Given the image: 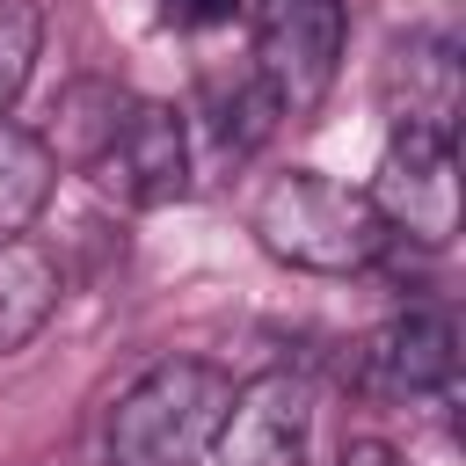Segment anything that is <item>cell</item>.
<instances>
[{"label":"cell","instance_id":"obj_10","mask_svg":"<svg viewBox=\"0 0 466 466\" xmlns=\"http://www.w3.org/2000/svg\"><path fill=\"white\" fill-rule=\"evenodd\" d=\"M277 124H284V109H277V95L262 87L255 66H240V73H211V80H204V131H211L218 160H248V153H262V138H269Z\"/></svg>","mask_w":466,"mask_h":466},{"label":"cell","instance_id":"obj_6","mask_svg":"<svg viewBox=\"0 0 466 466\" xmlns=\"http://www.w3.org/2000/svg\"><path fill=\"white\" fill-rule=\"evenodd\" d=\"M306 437H313V386L299 371H262V379L233 386L211 451H218V466H299Z\"/></svg>","mask_w":466,"mask_h":466},{"label":"cell","instance_id":"obj_13","mask_svg":"<svg viewBox=\"0 0 466 466\" xmlns=\"http://www.w3.org/2000/svg\"><path fill=\"white\" fill-rule=\"evenodd\" d=\"M36 51H44V15H36V0H0V116H7L15 95L29 87Z\"/></svg>","mask_w":466,"mask_h":466},{"label":"cell","instance_id":"obj_12","mask_svg":"<svg viewBox=\"0 0 466 466\" xmlns=\"http://www.w3.org/2000/svg\"><path fill=\"white\" fill-rule=\"evenodd\" d=\"M51 182H58V160L36 131L7 124L0 116V240L29 233V218L51 204Z\"/></svg>","mask_w":466,"mask_h":466},{"label":"cell","instance_id":"obj_2","mask_svg":"<svg viewBox=\"0 0 466 466\" xmlns=\"http://www.w3.org/2000/svg\"><path fill=\"white\" fill-rule=\"evenodd\" d=\"M226 400H233V379L218 364L160 357L116 393L102 451H109V466H197L226 422Z\"/></svg>","mask_w":466,"mask_h":466},{"label":"cell","instance_id":"obj_7","mask_svg":"<svg viewBox=\"0 0 466 466\" xmlns=\"http://www.w3.org/2000/svg\"><path fill=\"white\" fill-rule=\"evenodd\" d=\"M459 95H466V80H459L451 36L415 29L379 66V102H386V116H393L400 138H444L451 146L459 138Z\"/></svg>","mask_w":466,"mask_h":466},{"label":"cell","instance_id":"obj_14","mask_svg":"<svg viewBox=\"0 0 466 466\" xmlns=\"http://www.w3.org/2000/svg\"><path fill=\"white\" fill-rule=\"evenodd\" d=\"M233 15H240V0H160V22H175V29H218Z\"/></svg>","mask_w":466,"mask_h":466},{"label":"cell","instance_id":"obj_3","mask_svg":"<svg viewBox=\"0 0 466 466\" xmlns=\"http://www.w3.org/2000/svg\"><path fill=\"white\" fill-rule=\"evenodd\" d=\"M342 0H262L255 7V73L262 87L277 95L284 116H306L328 87H335V66H342Z\"/></svg>","mask_w":466,"mask_h":466},{"label":"cell","instance_id":"obj_15","mask_svg":"<svg viewBox=\"0 0 466 466\" xmlns=\"http://www.w3.org/2000/svg\"><path fill=\"white\" fill-rule=\"evenodd\" d=\"M342 466H408V459H400L393 444H379V437H364V444H350V451H342Z\"/></svg>","mask_w":466,"mask_h":466},{"label":"cell","instance_id":"obj_8","mask_svg":"<svg viewBox=\"0 0 466 466\" xmlns=\"http://www.w3.org/2000/svg\"><path fill=\"white\" fill-rule=\"evenodd\" d=\"M364 357H371V379L386 393H444L459 371V328L437 306H408L400 320H386L371 335Z\"/></svg>","mask_w":466,"mask_h":466},{"label":"cell","instance_id":"obj_11","mask_svg":"<svg viewBox=\"0 0 466 466\" xmlns=\"http://www.w3.org/2000/svg\"><path fill=\"white\" fill-rule=\"evenodd\" d=\"M124 109H131V95L116 87V80H66L58 87V102H51V160H73V167H95L102 160V146L116 138V124H124Z\"/></svg>","mask_w":466,"mask_h":466},{"label":"cell","instance_id":"obj_1","mask_svg":"<svg viewBox=\"0 0 466 466\" xmlns=\"http://www.w3.org/2000/svg\"><path fill=\"white\" fill-rule=\"evenodd\" d=\"M248 233L291 262V269H313V277H350V269H371L386 255V218L371 211V197L357 182H335L320 167H291V175H269L248 204Z\"/></svg>","mask_w":466,"mask_h":466},{"label":"cell","instance_id":"obj_9","mask_svg":"<svg viewBox=\"0 0 466 466\" xmlns=\"http://www.w3.org/2000/svg\"><path fill=\"white\" fill-rule=\"evenodd\" d=\"M58 291H66V277L36 240H22V233L0 240V357L44 335V320L58 313Z\"/></svg>","mask_w":466,"mask_h":466},{"label":"cell","instance_id":"obj_4","mask_svg":"<svg viewBox=\"0 0 466 466\" xmlns=\"http://www.w3.org/2000/svg\"><path fill=\"white\" fill-rule=\"evenodd\" d=\"M87 175H95L116 204H131V211L175 204V197L189 189V124H182V109L138 102V95H131L116 138L102 146V160H95Z\"/></svg>","mask_w":466,"mask_h":466},{"label":"cell","instance_id":"obj_5","mask_svg":"<svg viewBox=\"0 0 466 466\" xmlns=\"http://www.w3.org/2000/svg\"><path fill=\"white\" fill-rule=\"evenodd\" d=\"M371 211L386 218V233L444 248L459 233V175H451V146L444 138H386L379 167H371Z\"/></svg>","mask_w":466,"mask_h":466}]
</instances>
